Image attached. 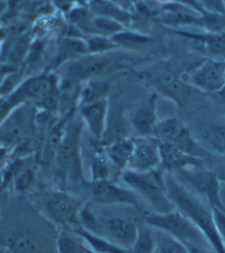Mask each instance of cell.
Returning <instances> with one entry per match:
<instances>
[{"label": "cell", "mask_w": 225, "mask_h": 253, "mask_svg": "<svg viewBox=\"0 0 225 253\" xmlns=\"http://www.w3.org/2000/svg\"><path fill=\"white\" fill-rule=\"evenodd\" d=\"M134 138L129 136L104 145V152L112 168L120 172L128 169L134 152Z\"/></svg>", "instance_id": "obj_19"}, {"label": "cell", "mask_w": 225, "mask_h": 253, "mask_svg": "<svg viewBox=\"0 0 225 253\" xmlns=\"http://www.w3.org/2000/svg\"><path fill=\"white\" fill-rule=\"evenodd\" d=\"M109 110V97L78 107V114L84 126H86L88 132L96 140H102L103 136H104Z\"/></svg>", "instance_id": "obj_16"}, {"label": "cell", "mask_w": 225, "mask_h": 253, "mask_svg": "<svg viewBox=\"0 0 225 253\" xmlns=\"http://www.w3.org/2000/svg\"><path fill=\"white\" fill-rule=\"evenodd\" d=\"M114 43L118 49L128 50V51H138L146 49L152 45L154 39L151 36L142 34V32L124 29L118 34L111 37Z\"/></svg>", "instance_id": "obj_24"}, {"label": "cell", "mask_w": 225, "mask_h": 253, "mask_svg": "<svg viewBox=\"0 0 225 253\" xmlns=\"http://www.w3.org/2000/svg\"><path fill=\"white\" fill-rule=\"evenodd\" d=\"M35 182V170L31 167L21 166L12 179L13 188L19 194L27 193L31 189Z\"/></svg>", "instance_id": "obj_35"}, {"label": "cell", "mask_w": 225, "mask_h": 253, "mask_svg": "<svg viewBox=\"0 0 225 253\" xmlns=\"http://www.w3.org/2000/svg\"><path fill=\"white\" fill-rule=\"evenodd\" d=\"M192 86L201 91L217 93L225 85V62L220 60H205L193 70L189 78Z\"/></svg>", "instance_id": "obj_12"}, {"label": "cell", "mask_w": 225, "mask_h": 253, "mask_svg": "<svg viewBox=\"0 0 225 253\" xmlns=\"http://www.w3.org/2000/svg\"><path fill=\"white\" fill-rule=\"evenodd\" d=\"M143 222L170 234L186 246L205 247L204 243H208L202 232L176 208L167 213H149L143 218Z\"/></svg>", "instance_id": "obj_4"}, {"label": "cell", "mask_w": 225, "mask_h": 253, "mask_svg": "<svg viewBox=\"0 0 225 253\" xmlns=\"http://www.w3.org/2000/svg\"><path fill=\"white\" fill-rule=\"evenodd\" d=\"M157 246L154 253H189L188 247L178 239L161 230L154 229Z\"/></svg>", "instance_id": "obj_28"}, {"label": "cell", "mask_w": 225, "mask_h": 253, "mask_svg": "<svg viewBox=\"0 0 225 253\" xmlns=\"http://www.w3.org/2000/svg\"><path fill=\"white\" fill-rule=\"evenodd\" d=\"M169 144L175 145L176 147L181 149L182 152L189 154L191 156L203 159V157H205L206 155V152L196 143V140L191 135L189 128L186 127L185 124L181 125V127L178 130L176 136L173 137L171 143Z\"/></svg>", "instance_id": "obj_26"}, {"label": "cell", "mask_w": 225, "mask_h": 253, "mask_svg": "<svg viewBox=\"0 0 225 253\" xmlns=\"http://www.w3.org/2000/svg\"><path fill=\"white\" fill-rule=\"evenodd\" d=\"M159 154H160V166L166 174L176 175L188 168L202 167V158L191 156L172 144H159Z\"/></svg>", "instance_id": "obj_15"}, {"label": "cell", "mask_w": 225, "mask_h": 253, "mask_svg": "<svg viewBox=\"0 0 225 253\" xmlns=\"http://www.w3.org/2000/svg\"><path fill=\"white\" fill-rule=\"evenodd\" d=\"M165 181L169 198L175 208L202 232L215 253H225V247L215 223L213 209L196 198L191 190L186 188L172 175L166 174Z\"/></svg>", "instance_id": "obj_1"}, {"label": "cell", "mask_w": 225, "mask_h": 253, "mask_svg": "<svg viewBox=\"0 0 225 253\" xmlns=\"http://www.w3.org/2000/svg\"><path fill=\"white\" fill-rule=\"evenodd\" d=\"M217 93L219 94L220 98H221V100L225 103V85H224L219 92H217Z\"/></svg>", "instance_id": "obj_45"}, {"label": "cell", "mask_w": 225, "mask_h": 253, "mask_svg": "<svg viewBox=\"0 0 225 253\" xmlns=\"http://www.w3.org/2000/svg\"><path fill=\"white\" fill-rule=\"evenodd\" d=\"M173 34L184 37L200 44L202 48L215 57L225 58V32L212 34L204 31L203 34H195L187 30H173Z\"/></svg>", "instance_id": "obj_21"}, {"label": "cell", "mask_w": 225, "mask_h": 253, "mask_svg": "<svg viewBox=\"0 0 225 253\" xmlns=\"http://www.w3.org/2000/svg\"><path fill=\"white\" fill-rule=\"evenodd\" d=\"M181 125V122L175 117H169V119L159 121L156 132H154V138H157L160 143H171Z\"/></svg>", "instance_id": "obj_33"}, {"label": "cell", "mask_w": 225, "mask_h": 253, "mask_svg": "<svg viewBox=\"0 0 225 253\" xmlns=\"http://www.w3.org/2000/svg\"><path fill=\"white\" fill-rule=\"evenodd\" d=\"M86 49L87 53L91 54H104L111 53L118 50L117 45L114 43L111 37L102 36V35H93L88 36L86 40Z\"/></svg>", "instance_id": "obj_31"}, {"label": "cell", "mask_w": 225, "mask_h": 253, "mask_svg": "<svg viewBox=\"0 0 225 253\" xmlns=\"http://www.w3.org/2000/svg\"><path fill=\"white\" fill-rule=\"evenodd\" d=\"M85 54H87L85 40L73 36L67 37L59 42L52 69L62 68L63 65L72 62V61Z\"/></svg>", "instance_id": "obj_20"}, {"label": "cell", "mask_w": 225, "mask_h": 253, "mask_svg": "<svg viewBox=\"0 0 225 253\" xmlns=\"http://www.w3.org/2000/svg\"><path fill=\"white\" fill-rule=\"evenodd\" d=\"M217 175H218V178L220 181L225 182V168L224 169H221L220 171H217Z\"/></svg>", "instance_id": "obj_44"}, {"label": "cell", "mask_w": 225, "mask_h": 253, "mask_svg": "<svg viewBox=\"0 0 225 253\" xmlns=\"http://www.w3.org/2000/svg\"><path fill=\"white\" fill-rule=\"evenodd\" d=\"M156 246L157 239L154 229L142 222L138 227L137 238H136L134 246L131 247L130 253H154Z\"/></svg>", "instance_id": "obj_27"}, {"label": "cell", "mask_w": 225, "mask_h": 253, "mask_svg": "<svg viewBox=\"0 0 225 253\" xmlns=\"http://www.w3.org/2000/svg\"><path fill=\"white\" fill-rule=\"evenodd\" d=\"M118 62L115 51L104 54L87 53L63 65L62 68H65L63 79L76 84H83L88 80L104 77Z\"/></svg>", "instance_id": "obj_6"}, {"label": "cell", "mask_w": 225, "mask_h": 253, "mask_svg": "<svg viewBox=\"0 0 225 253\" xmlns=\"http://www.w3.org/2000/svg\"><path fill=\"white\" fill-rule=\"evenodd\" d=\"M59 84V78L53 72L46 71L22 80L8 96L17 107L25 104L34 105V103L38 104L46 94L58 87Z\"/></svg>", "instance_id": "obj_8"}, {"label": "cell", "mask_w": 225, "mask_h": 253, "mask_svg": "<svg viewBox=\"0 0 225 253\" xmlns=\"http://www.w3.org/2000/svg\"><path fill=\"white\" fill-rule=\"evenodd\" d=\"M0 253H13L7 246H0Z\"/></svg>", "instance_id": "obj_46"}, {"label": "cell", "mask_w": 225, "mask_h": 253, "mask_svg": "<svg viewBox=\"0 0 225 253\" xmlns=\"http://www.w3.org/2000/svg\"><path fill=\"white\" fill-rule=\"evenodd\" d=\"M92 28L94 35H102L106 37H112L126 29V27L121 22L112 19V18L100 16L93 17Z\"/></svg>", "instance_id": "obj_32"}, {"label": "cell", "mask_w": 225, "mask_h": 253, "mask_svg": "<svg viewBox=\"0 0 225 253\" xmlns=\"http://www.w3.org/2000/svg\"><path fill=\"white\" fill-rule=\"evenodd\" d=\"M158 93L152 92L136 104L129 114L131 129L139 137H154L158 124L157 114Z\"/></svg>", "instance_id": "obj_11"}, {"label": "cell", "mask_w": 225, "mask_h": 253, "mask_svg": "<svg viewBox=\"0 0 225 253\" xmlns=\"http://www.w3.org/2000/svg\"><path fill=\"white\" fill-rule=\"evenodd\" d=\"M188 250H189V253H211L205 247H201V246H187Z\"/></svg>", "instance_id": "obj_40"}, {"label": "cell", "mask_w": 225, "mask_h": 253, "mask_svg": "<svg viewBox=\"0 0 225 253\" xmlns=\"http://www.w3.org/2000/svg\"><path fill=\"white\" fill-rule=\"evenodd\" d=\"M78 228L94 234L101 236V221L88 205L82 206L77 217Z\"/></svg>", "instance_id": "obj_34"}, {"label": "cell", "mask_w": 225, "mask_h": 253, "mask_svg": "<svg viewBox=\"0 0 225 253\" xmlns=\"http://www.w3.org/2000/svg\"><path fill=\"white\" fill-rule=\"evenodd\" d=\"M112 83V79L104 77L95 78L84 82L81 87H79L77 96V107L107 98Z\"/></svg>", "instance_id": "obj_22"}, {"label": "cell", "mask_w": 225, "mask_h": 253, "mask_svg": "<svg viewBox=\"0 0 225 253\" xmlns=\"http://www.w3.org/2000/svg\"><path fill=\"white\" fill-rule=\"evenodd\" d=\"M56 253H85L81 238L74 233V236L69 233H60L55 240Z\"/></svg>", "instance_id": "obj_30"}, {"label": "cell", "mask_w": 225, "mask_h": 253, "mask_svg": "<svg viewBox=\"0 0 225 253\" xmlns=\"http://www.w3.org/2000/svg\"><path fill=\"white\" fill-rule=\"evenodd\" d=\"M8 9V0H0V21L3 19L4 13Z\"/></svg>", "instance_id": "obj_42"}, {"label": "cell", "mask_w": 225, "mask_h": 253, "mask_svg": "<svg viewBox=\"0 0 225 253\" xmlns=\"http://www.w3.org/2000/svg\"><path fill=\"white\" fill-rule=\"evenodd\" d=\"M112 165L104 152L102 151L95 153L91 162V181L109 180L112 172Z\"/></svg>", "instance_id": "obj_29"}, {"label": "cell", "mask_w": 225, "mask_h": 253, "mask_svg": "<svg viewBox=\"0 0 225 253\" xmlns=\"http://www.w3.org/2000/svg\"><path fill=\"white\" fill-rule=\"evenodd\" d=\"M16 109L17 106L13 104V102L8 95L0 96V126Z\"/></svg>", "instance_id": "obj_37"}, {"label": "cell", "mask_w": 225, "mask_h": 253, "mask_svg": "<svg viewBox=\"0 0 225 253\" xmlns=\"http://www.w3.org/2000/svg\"><path fill=\"white\" fill-rule=\"evenodd\" d=\"M8 39V34H7V30L4 29V28L0 27V54H1V50H2V46L4 44V42Z\"/></svg>", "instance_id": "obj_41"}, {"label": "cell", "mask_w": 225, "mask_h": 253, "mask_svg": "<svg viewBox=\"0 0 225 253\" xmlns=\"http://www.w3.org/2000/svg\"><path fill=\"white\" fill-rule=\"evenodd\" d=\"M129 128H131L129 120L126 119L124 109L121 107L120 103L115 102L112 107L110 104L106 130L102 138V142L106 145L117 139L129 137Z\"/></svg>", "instance_id": "obj_18"}, {"label": "cell", "mask_w": 225, "mask_h": 253, "mask_svg": "<svg viewBox=\"0 0 225 253\" xmlns=\"http://www.w3.org/2000/svg\"><path fill=\"white\" fill-rule=\"evenodd\" d=\"M90 191L92 201L98 206H129L139 208L137 196L128 187H121L109 180L91 181Z\"/></svg>", "instance_id": "obj_10"}, {"label": "cell", "mask_w": 225, "mask_h": 253, "mask_svg": "<svg viewBox=\"0 0 225 253\" xmlns=\"http://www.w3.org/2000/svg\"><path fill=\"white\" fill-rule=\"evenodd\" d=\"M93 16L112 18L123 23L124 26L131 22V15L126 9L121 8L118 4L111 1V0H90L87 3Z\"/></svg>", "instance_id": "obj_25"}, {"label": "cell", "mask_w": 225, "mask_h": 253, "mask_svg": "<svg viewBox=\"0 0 225 253\" xmlns=\"http://www.w3.org/2000/svg\"><path fill=\"white\" fill-rule=\"evenodd\" d=\"M34 105L25 104L9 115L0 126V145L12 151L23 138L29 136V130L35 123Z\"/></svg>", "instance_id": "obj_9"}, {"label": "cell", "mask_w": 225, "mask_h": 253, "mask_svg": "<svg viewBox=\"0 0 225 253\" xmlns=\"http://www.w3.org/2000/svg\"><path fill=\"white\" fill-rule=\"evenodd\" d=\"M9 152H11L10 149L7 148V147H4L3 145H0V162H1L2 159L8 155Z\"/></svg>", "instance_id": "obj_43"}, {"label": "cell", "mask_w": 225, "mask_h": 253, "mask_svg": "<svg viewBox=\"0 0 225 253\" xmlns=\"http://www.w3.org/2000/svg\"><path fill=\"white\" fill-rule=\"evenodd\" d=\"M213 214H214L215 223H217L219 233L220 236H221L223 245L225 247V212L221 211V210L213 209Z\"/></svg>", "instance_id": "obj_39"}, {"label": "cell", "mask_w": 225, "mask_h": 253, "mask_svg": "<svg viewBox=\"0 0 225 253\" xmlns=\"http://www.w3.org/2000/svg\"><path fill=\"white\" fill-rule=\"evenodd\" d=\"M82 203L76 197L62 190L48 191L42 200V207L51 221L70 229L78 228V212Z\"/></svg>", "instance_id": "obj_7"}, {"label": "cell", "mask_w": 225, "mask_h": 253, "mask_svg": "<svg viewBox=\"0 0 225 253\" xmlns=\"http://www.w3.org/2000/svg\"><path fill=\"white\" fill-rule=\"evenodd\" d=\"M83 126L81 117L69 116L62 138L54 154L55 165L61 175L73 184H81L84 179L81 154Z\"/></svg>", "instance_id": "obj_2"}, {"label": "cell", "mask_w": 225, "mask_h": 253, "mask_svg": "<svg viewBox=\"0 0 225 253\" xmlns=\"http://www.w3.org/2000/svg\"><path fill=\"white\" fill-rule=\"evenodd\" d=\"M162 169L135 171L126 169L120 172V179L129 189L138 194L154 209L156 213H167L175 209L169 198Z\"/></svg>", "instance_id": "obj_3"}, {"label": "cell", "mask_w": 225, "mask_h": 253, "mask_svg": "<svg viewBox=\"0 0 225 253\" xmlns=\"http://www.w3.org/2000/svg\"><path fill=\"white\" fill-rule=\"evenodd\" d=\"M172 176L186 188L194 190L196 194L202 197L211 208L225 212V206L220 194L221 181L219 180L217 172L200 167L188 168Z\"/></svg>", "instance_id": "obj_5"}, {"label": "cell", "mask_w": 225, "mask_h": 253, "mask_svg": "<svg viewBox=\"0 0 225 253\" xmlns=\"http://www.w3.org/2000/svg\"><path fill=\"white\" fill-rule=\"evenodd\" d=\"M101 236L123 249L130 250L137 238L139 224L124 217H110L101 220Z\"/></svg>", "instance_id": "obj_13"}, {"label": "cell", "mask_w": 225, "mask_h": 253, "mask_svg": "<svg viewBox=\"0 0 225 253\" xmlns=\"http://www.w3.org/2000/svg\"><path fill=\"white\" fill-rule=\"evenodd\" d=\"M204 139L215 151L225 154V125L210 127L204 133Z\"/></svg>", "instance_id": "obj_36"}, {"label": "cell", "mask_w": 225, "mask_h": 253, "mask_svg": "<svg viewBox=\"0 0 225 253\" xmlns=\"http://www.w3.org/2000/svg\"><path fill=\"white\" fill-rule=\"evenodd\" d=\"M198 1L206 11L225 15V6L223 0H198Z\"/></svg>", "instance_id": "obj_38"}, {"label": "cell", "mask_w": 225, "mask_h": 253, "mask_svg": "<svg viewBox=\"0 0 225 253\" xmlns=\"http://www.w3.org/2000/svg\"><path fill=\"white\" fill-rule=\"evenodd\" d=\"M134 152L128 169L135 171H150L160 166V142L154 137L134 138Z\"/></svg>", "instance_id": "obj_14"}, {"label": "cell", "mask_w": 225, "mask_h": 253, "mask_svg": "<svg viewBox=\"0 0 225 253\" xmlns=\"http://www.w3.org/2000/svg\"><path fill=\"white\" fill-rule=\"evenodd\" d=\"M71 230L77 237L81 238L86 249L93 253H130V250H126L114 245L110 240H107L106 238L100 236V234L91 233L83 230L81 228H74Z\"/></svg>", "instance_id": "obj_23"}, {"label": "cell", "mask_w": 225, "mask_h": 253, "mask_svg": "<svg viewBox=\"0 0 225 253\" xmlns=\"http://www.w3.org/2000/svg\"><path fill=\"white\" fill-rule=\"evenodd\" d=\"M13 253H49L44 241L30 229H19L6 239V245Z\"/></svg>", "instance_id": "obj_17"}]
</instances>
